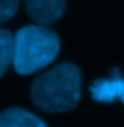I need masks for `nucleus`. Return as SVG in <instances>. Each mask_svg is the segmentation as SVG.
I'll return each instance as SVG.
<instances>
[{"instance_id": "f03ea898", "label": "nucleus", "mask_w": 124, "mask_h": 127, "mask_svg": "<svg viewBox=\"0 0 124 127\" xmlns=\"http://www.w3.org/2000/svg\"><path fill=\"white\" fill-rule=\"evenodd\" d=\"M60 54V38L47 25H27L14 34L13 66L16 73L31 75L49 66Z\"/></svg>"}, {"instance_id": "20e7f679", "label": "nucleus", "mask_w": 124, "mask_h": 127, "mask_svg": "<svg viewBox=\"0 0 124 127\" xmlns=\"http://www.w3.org/2000/svg\"><path fill=\"white\" fill-rule=\"evenodd\" d=\"M90 93L97 102H113L121 98L124 93V77L121 75L119 68H113L110 79L94 81V84L90 86Z\"/></svg>"}, {"instance_id": "0eeeda50", "label": "nucleus", "mask_w": 124, "mask_h": 127, "mask_svg": "<svg viewBox=\"0 0 124 127\" xmlns=\"http://www.w3.org/2000/svg\"><path fill=\"white\" fill-rule=\"evenodd\" d=\"M20 0H0V23L9 22L18 11Z\"/></svg>"}, {"instance_id": "6e6552de", "label": "nucleus", "mask_w": 124, "mask_h": 127, "mask_svg": "<svg viewBox=\"0 0 124 127\" xmlns=\"http://www.w3.org/2000/svg\"><path fill=\"white\" fill-rule=\"evenodd\" d=\"M121 100H122V104H124V93H122V97H121Z\"/></svg>"}, {"instance_id": "7ed1b4c3", "label": "nucleus", "mask_w": 124, "mask_h": 127, "mask_svg": "<svg viewBox=\"0 0 124 127\" xmlns=\"http://www.w3.org/2000/svg\"><path fill=\"white\" fill-rule=\"evenodd\" d=\"M25 11L40 25H51L65 13V0H23Z\"/></svg>"}, {"instance_id": "39448f33", "label": "nucleus", "mask_w": 124, "mask_h": 127, "mask_svg": "<svg viewBox=\"0 0 124 127\" xmlns=\"http://www.w3.org/2000/svg\"><path fill=\"white\" fill-rule=\"evenodd\" d=\"M0 127H47L45 122L22 107H9L0 113Z\"/></svg>"}, {"instance_id": "f257e3e1", "label": "nucleus", "mask_w": 124, "mask_h": 127, "mask_svg": "<svg viewBox=\"0 0 124 127\" xmlns=\"http://www.w3.org/2000/svg\"><path fill=\"white\" fill-rule=\"evenodd\" d=\"M81 97V72L72 63H61L34 79L31 98L45 113H67Z\"/></svg>"}, {"instance_id": "423d86ee", "label": "nucleus", "mask_w": 124, "mask_h": 127, "mask_svg": "<svg viewBox=\"0 0 124 127\" xmlns=\"http://www.w3.org/2000/svg\"><path fill=\"white\" fill-rule=\"evenodd\" d=\"M13 50H14V36L9 31L0 29V77L7 72L13 63Z\"/></svg>"}]
</instances>
